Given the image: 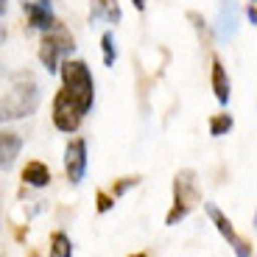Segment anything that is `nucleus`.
I'll return each instance as SVG.
<instances>
[{
	"label": "nucleus",
	"instance_id": "f257e3e1",
	"mask_svg": "<svg viewBox=\"0 0 257 257\" xmlns=\"http://www.w3.org/2000/svg\"><path fill=\"white\" fill-rule=\"evenodd\" d=\"M59 76L64 81V92L76 103V109L81 115H87L92 109V101H95V81H92L87 62H81V59H62Z\"/></svg>",
	"mask_w": 257,
	"mask_h": 257
},
{
	"label": "nucleus",
	"instance_id": "f03ea898",
	"mask_svg": "<svg viewBox=\"0 0 257 257\" xmlns=\"http://www.w3.org/2000/svg\"><path fill=\"white\" fill-rule=\"evenodd\" d=\"M39 101H42V90L34 78H20L6 95L0 98V126L9 120H20V117H28L39 109Z\"/></svg>",
	"mask_w": 257,
	"mask_h": 257
},
{
	"label": "nucleus",
	"instance_id": "7ed1b4c3",
	"mask_svg": "<svg viewBox=\"0 0 257 257\" xmlns=\"http://www.w3.org/2000/svg\"><path fill=\"white\" fill-rule=\"evenodd\" d=\"M199 201H201V193H199V185H196V171L185 168L174 176V204L165 215V224L176 226L179 221H185Z\"/></svg>",
	"mask_w": 257,
	"mask_h": 257
},
{
	"label": "nucleus",
	"instance_id": "20e7f679",
	"mask_svg": "<svg viewBox=\"0 0 257 257\" xmlns=\"http://www.w3.org/2000/svg\"><path fill=\"white\" fill-rule=\"evenodd\" d=\"M73 51H76L73 37L59 26V28H53V31H48L45 39H42V45H39V62H42V67H45L48 73H59L62 59L70 56Z\"/></svg>",
	"mask_w": 257,
	"mask_h": 257
},
{
	"label": "nucleus",
	"instance_id": "39448f33",
	"mask_svg": "<svg viewBox=\"0 0 257 257\" xmlns=\"http://www.w3.org/2000/svg\"><path fill=\"white\" fill-rule=\"evenodd\" d=\"M204 210H207V215H210V221L215 224V229H218L221 235L226 238V243H229L232 249H235V254H238V257H254V249H251V243H249L246 238H240L238 232H235L232 221L226 218V215L218 210V207L212 204V201H207V204H204Z\"/></svg>",
	"mask_w": 257,
	"mask_h": 257
},
{
	"label": "nucleus",
	"instance_id": "423d86ee",
	"mask_svg": "<svg viewBox=\"0 0 257 257\" xmlns=\"http://www.w3.org/2000/svg\"><path fill=\"white\" fill-rule=\"evenodd\" d=\"M53 126L59 128V132H76L78 126H81V112L76 109V103H73V98L67 95L64 90H59L56 92V98H53Z\"/></svg>",
	"mask_w": 257,
	"mask_h": 257
},
{
	"label": "nucleus",
	"instance_id": "0eeeda50",
	"mask_svg": "<svg viewBox=\"0 0 257 257\" xmlns=\"http://www.w3.org/2000/svg\"><path fill=\"white\" fill-rule=\"evenodd\" d=\"M64 174L70 179V185H81L84 174H87V140L76 137L64 148Z\"/></svg>",
	"mask_w": 257,
	"mask_h": 257
},
{
	"label": "nucleus",
	"instance_id": "6e6552de",
	"mask_svg": "<svg viewBox=\"0 0 257 257\" xmlns=\"http://www.w3.org/2000/svg\"><path fill=\"white\" fill-rule=\"evenodd\" d=\"M23 9H26V14H28L31 28H37V31L48 34V31H53V28H59V20L51 9V0H26Z\"/></svg>",
	"mask_w": 257,
	"mask_h": 257
},
{
	"label": "nucleus",
	"instance_id": "1a4fd4ad",
	"mask_svg": "<svg viewBox=\"0 0 257 257\" xmlns=\"http://www.w3.org/2000/svg\"><path fill=\"white\" fill-rule=\"evenodd\" d=\"M20 151H23V135L12 132V128H3L0 132V171H9L17 162Z\"/></svg>",
	"mask_w": 257,
	"mask_h": 257
},
{
	"label": "nucleus",
	"instance_id": "9d476101",
	"mask_svg": "<svg viewBox=\"0 0 257 257\" xmlns=\"http://www.w3.org/2000/svg\"><path fill=\"white\" fill-rule=\"evenodd\" d=\"M238 31V3L235 0H221L218 6V37L229 39Z\"/></svg>",
	"mask_w": 257,
	"mask_h": 257
},
{
	"label": "nucleus",
	"instance_id": "9b49d317",
	"mask_svg": "<svg viewBox=\"0 0 257 257\" xmlns=\"http://www.w3.org/2000/svg\"><path fill=\"white\" fill-rule=\"evenodd\" d=\"M212 92H215V98H218L221 106H226L229 103V95H232V84H229V76H226V67L221 64V59H212Z\"/></svg>",
	"mask_w": 257,
	"mask_h": 257
},
{
	"label": "nucleus",
	"instance_id": "f8f14e48",
	"mask_svg": "<svg viewBox=\"0 0 257 257\" xmlns=\"http://www.w3.org/2000/svg\"><path fill=\"white\" fill-rule=\"evenodd\" d=\"M23 182H26L28 187H48L51 185V168L45 165V162H26V168H23Z\"/></svg>",
	"mask_w": 257,
	"mask_h": 257
},
{
	"label": "nucleus",
	"instance_id": "ddd939ff",
	"mask_svg": "<svg viewBox=\"0 0 257 257\" xmlns=\"http://www.w3.org/2000/svg\"><path fill=\"white\" fill-rule=\"evenodd\" d=\"M120 23V6L117 0H95L90 9V23Z\"/></svg>",
	"mask_w": 257,
	"mask_h": 257
},
{
	"label": "nucleus",
	"instance_id": "4468645a",
	"mask_svg": "<svg viewBox=\"0 0 257 257\" xmlns=\"http://www.w3.org/2000/svg\"><path fill=\"white\" fill-rule=\"evenodd\" d=\"M51 257H73V240L64 232L51 235Z\"/></svg>",
	"mask_w": 257,
	"mask_h": 257
},
{
	"label": "nucleus",
	"instance_id": "2eb2a0df",
	"mask_svg": "<svg viewBox=\"0 0 257 257\" xmlns=\"http://www.w3.org/2000/svg\"><path fill=\"white\" fill-rule=\"evenodd\" d=\"M232 126H235V120H232L229 112H218V115L210 117V135L212 137H224Z\"/></svg>",
	"mask_w": 257,
	"mask_h": 257
},
{
	"label": "nucleus",
	"instance_id": "dca6fc26",
	"mask_svg": "<svg viewBox=\"0 0 257 257\" xmlns=\"http://www.w3.org/2000/svg\"><path fill=\"white\" fill-rule=\"evenodd\" d=\"M101 51H103V64H106V67H115L117 51H115V37H112V31H106L101 37Z\"/></svg>",
	"mask_w": 257,
	"mask_h": 257
},
{
	"label": "nucleus",
	"instance_id": "f3484780",
	"mask_svg": "<svg viewBox=\"0 0 257 257\" xmlns=\"http://www.w3.org/2000/svg\"><path fill=\"white\" fill-rule=\"evenodd\" d=\"M135 185H140V176H126V179H117L112 185V199H120L123 193H128Z\"/></svg>",
	"mask_w": 257,
	"mask_h": 257
},
{
	"label": "nucleus",
	"instance_id": "a211bd4d",
	"mask_svg": "<svg viewBox=\"0 0 257 257\" xmlns=\"http://www.w3.org/2000/svg\"><path fill=\"white\" fill-rule=\"evenodd\" d=\"M95 201H98V212H109L112 207H115V199H112L109 193H103V190H98Z\"/></svg>",
	"mask_w": 257,
	"mask_h": 257
},
{
	"label": "nucleus",
	"instance_id": "6ab92c4d",
	"mask_svg": "<svg viewBox=\"0 0 257 257\" xmlns=\"http://www.w3.org/2000/svg\"><path fill=\"white\" fill-rule=\"evenodd\" d=\"M187 20H190L193 26H196V31L201 34V39H207V26H204V17H201V14H196V12H190V14H187Z\"/></svg>",
	"mask_w": 257,
	"mask_h": 257
},
{
	"label": "nucleus",
	"instance_id": "aec40b11",
	"mask_svg": "<svg viewBox=\"0 0 257 257\" xmlns=\"http://www.w3.org/2000/svg\"><path fill=\"white\" fill-rule=\"evenodd\" d=\"M246 17H249V26H257V9H254V3L246 6Z\"/></svg>",
	"mask_w": 257,
	"mask_h": 257
},
{
	"label": "nucleus",
	"instance_id": "412c9836",
	"mask_svg": "<svg viewBox=\"0 0 257 257\" xmlns=\"http://www.w3.org/2000/svg\"><path fill=\"white\" fill-rule=\"evenodd\" d=\"M3 12H6V0H0V17H3ZM6 37V31H3V26H0V39Z\"/></svg>",
	"mask_w": 257,
	"mask_h": 257
},
{
	"label": "nucleus",
	"instance_id": "4be33fe9",
	"mask_svg": "<svg viewBox=\"0 0 257 257\" xmlns=\"http://www.w3.org/2000/svg\"><path fill=\"white\" fill-rule=\"evenodd\" d=\"M132 3H135L137 12H146V0H132Z\"/></svg>",
	"mask_w": 257,
	"mask_h": 257
},
{
	"label": "nucleus",
	"instance_id": "5701e85b",
	"mask_svg": "<svg viewBox=\"0 0 257 257\" xmlns=\"http://www.w3.org/2000/svg\"><path fill=\"white\" fill-rule=\"evenodd\" d=\"M6 78V67H3V62H0V81Z\"/></svg>",
	"mask_w": 257,
	"mask_h": 257
},
{
	"label": "nucleus",
	"instance_id": "b1692460",
	"mask_svg": "<svg viewBox=\"0 0 257 257\" xmlns=\"http://www.w3.org/2000/svg\"><path fill=\"white\" fill-rule=\"evenodd\" d=\"M128 257H148V254H143V251H137V254H128Z\"/></svg>",
	"mask_w": 257,
	"mask_h": 257
},
{
	"label": "nucleus",
	"instance_id": "393cba45",
	"mask_svg": "<svg viewBox=\"0 0 257 257\" xmlns=\"http://www.w3.org/2000/svg\"><path fill=\"white\" fill-rule=\"evenodd\" d=\"M28 257H39V254H28Z\"/></svg>",
	"mask_w": 257,
	"mask_h": 257
},
{
	"label": "nucleus",
	"instance_id": "a878e982",
	"mask_svg": "<svg viewBox=\"0 0 257 257\" xmlns=\"http://www.w3.org/2000/svg\"><path fill=\"white\" fill-rule=\"evenodd\" d=\"M249 3H254V0H249Z\"/></svg>",
	"mask_w": 257,
	"mask_h": 257
}]
</instances>
